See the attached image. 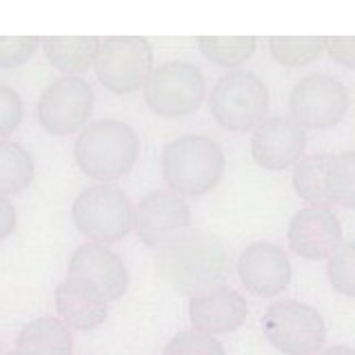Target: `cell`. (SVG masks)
<instances>
[{
	"instance_id": "6da1fadb",
	"label": "cell",
	"mask_w": 355,
	"mask_h": 355,
	"mask_svg": "<svg viewBox=\"0 0 355 355\" xmlns=\"http://www.w3.org/2000/svg\"><path fill=\"white\" fill-rule=\"evenodd\" d=\"M155 266L175 291L193 295L214 284H225L231 258L218 236L189 227L155 247Z\"/></svg>"
},
{
	"instance_id": "7a4b0ae2",
	"label": "cell",
	"mask_w": 355,
	"mask_h": 355,
	"mask_svg": "<svg viewBox=\"0 0 355 355\" xmlns=\"http://www.w3.org/2000/svg\"><path fill=\"white\" fill-rule=\"evenodd\" d=\"M73 155L85 175L98 182H114L127 175L140 155V138L136 129L122 120L103 118L80 131Z\"/></svg>"
},
{
	"instance_id": "3957f363",
	"label": "cell",
	"mask_w": 355,
	"mask_h": 355,
	"mask_svg": "<svg viewBox=\"0 0 355 355\" xmlns=\"http://www.w3.org/2000/svg\"><path fill=\"white\" fill-rule=\"evenodd\" d=\"M225 151L200 133H187L171 140L162 151V173L171 191L180 196H202L225 175Z\"/></svg>"
},
{
	"instance_id": "277c9868",
	"label": "cell",
	"mask_w": 355,
	"mask_h": 355,
	"mask_svg": "<svg viewBox=\"0 0 355 355\" xmlns=\"http://www.w3.org/2000/svg\"><path fill=\"white\" fill-rule=\"evenodd\" d=\"M73 225L83 236L98 244L118 242L133 229V205L129 196L114 184H94L76 198Z\"/></svg>"
},
{
	"instance_id": "5b68a950",
	"label": "cell",
	"mask_w": 355,
	"mask_h": 355,
	"mask_svg": "<svg viewBox=\"0 0 355 355\" xmlns=\"http://www.w3.org/2000/svg\"><path fill=\"white\" fill-rule=\"evenodd\" d=\"M262 331L277 351L286 355H313L327 340V324L315 306L300 300H277L266 306Z\"/></svg>"
},
{
	"instance_id": "8992f818",
	"label": "cell",
	"mask_w": 355,
	"mask_h": 355,
	"mask_svg": "<svg viewBox=\"0 0 355 355\" xmlns=\"http://www.w3.org/2000/svg\"><path fill=\"white\" fill-rule=\"evenodd\" d=\"M207 94L202 71L193 62L169 60L151 69L144 80V100L153 114L166 118L191 116Z\"/></svg>"
},
{
	"instance_id": "52a82bcc",
	"label": "cell",
	"mask_w": 355,
	"mask_h": 355,
	"mask_svg": "<svg viewBox=\"0 0 355 355\" xmlns=\"http://www.w3.org/2000/svg\"><path fill=\"white\" fill-rule=\"evenodd\" d=\"M209 107L218 125L229 131H249L266 116L269 89L251 71H229L216 83Z\"/></svg>"
},
{
	"instance_id": "ba28073f",
	"label": "cell",
	"mask_w": 355,
	"mask_h": 355,
	"mask_svg": "<svg viewBox=\"0 0 355 355\" xmlns=\"http://www.w3.org/2000/svg\"><path fill=\"white\" fill-rule=\"evenodd\" d=\"M94 64L100 85L127 96L140 89L151 73L153 51L144 36H109L98 44Z\"/></svg>"
},
{
	"instance_id": "9c48e42d",
	"label": "cell",
	"mask_w": 355,
	"mask_h": 355,
	"mask_svg": "<svg viewBox=\"0 0 355 355\" xmlns=\"http://www.w3.org/2000/svg\"><path fill=\"white\" fill-rule=\"evenodd\" d=\"M291 116L304 129H331L349 109V92L338 78L309 73L295 83L288 98Z\"/></svg>"
},
{
	"instance_id": "30bf717a",
	"label": "cell",
	"mask_w": 355,
	"mask_h": 355,
	"mask_svg": "<svg viewBox=\"0 0 355 355\" xmlns=\"http://www.w3.org/2000/svg\"><path fill=\"white\" fill-rule=\"evenodd\" d=\"M94 89L80 76H62L42 92L38 120L53 136L80 131L94 114Z\"/></svg>"
},
{
	"instance_id": "8fae6325",
	"label": "cell",
	"mask_w": 355,
	"mask_h": 355,
	"mask_svg": "<svg viewBox=\"0 0 355 355\" xmlns=\"http://www.w3.org/2000/svg\"><path fill=\"white\" fill-rule=\"evenodd\" d=\"M133 227L147 247H160L173 233L191 227V209L180 193L155 189L133 209Z\"/></svg>"
},
{
	"instance_id": "7c38bea8",
	"label": "cell",
	"mask_w": 355,
	"mask_h": 355,
	"mask_svg": "<svg viewBox=\"0 0 355 355\" xmlns=\"http://www.w3.org/2000/svg\"><path fill=\"white\" fill-rule=\"evenodd\" d=\"M306 149V131L288 116H271L253 131L251 153L262 169L284 171L293 166Z\"/></svg>"
},
{
	"instance_id": "4fadbf2b",
	"label": "cell",
	"mask_w": 355,
	"mask_h": 355,
	"mask_svg": "<svg viewBox=\"0 0 355 355\" xmlns=\"http://www.w3.org/2000/svg\"><path fill=\"white\" fill-rule=\"evenodd\" d=\"M291 260L273 242H253L240 253L238 275L244 288L258 297H273L291 282Z\"/></svg>"
},
{
	"instance_id": "5bb4252c",
	"label": "cell",
	"mask_w": 355,
	"mask_h": 355,
	"mask_svg": "<svg viewBox=\"0 0 355 355\" xmlns=\"http://www.w3.org/2000/svg\"><path fill=\"white\" fill-rule=\"evenodd\" d=\"M286 238L300 258L324 260L342 244V225L329 207L311 205L291 218Z\"/></svg>"
},
{
	"instance_id": "9a60e30c",
	"label": "cell",
	"mask_w": 355,
	"mask_h": 355,
	"mask_svg": "<svg viewBox=\"0 0 355 355\" xmlns=\"http://www.w3.org/2000/svg\"><path fill=\"white\" fill-rule=\"evenodd\" d=\"M247 315V300L227 284H214L189 297V320L196 331L207 336L236 331L244 324Z\"/></svg>"
},
{
	"instance_id": "2e32d148",
	"label": "cell",
	"mask_w": 355,
	"mask_h": 355,
	"mask_svg": "<svg viewBox=\"0 0 355 355\" xmlns=\"http://www.w3.org/2000/svg\"><path fill=\"white\" fill-rule=\"evenodd\" d=\"M69 275L92 284L107 302L122 297L129 286V273L120 255L98 242L83 244L71 253Z\"/></svg>"
},
{
	"instance_id": "e0dca14e",
	"label": "cell",
	"mask_w": 355,
	"mask_h": 355,
	"mask_svg": "<svg viewBox=\"0 0 355 355\" xmlns=\"http://www.w3.org/2000/svg\"><path fill=\"white\" fill-rule=\"evenodd\" d=\"M107 300L100 295L92 284H87L78 277L67 275L55 286V309L60 320L67 327L78 331L98 329L107 320Z\"/></svg>"
},
{
	"instance_id": "ac0fdd59",
	"label": "cell",
	"mask_w": 355,
	"mask_h": 355,
	"mask_svg": "<svg viewBox=\"0 0 355 355\" xmlns=\"http://www.w3.org/2000/svg\"><path fill=\"white\" fill-rule=\"evenodd\" d=\"M16 349L27 355H71V329L58 318H38L20 331Z\"/></svg>"
},
{
	"instance_id": "d6986e66",
	"label": "cell",
	"mask_w": 355,
	"mask_h": 355,
	"mask_svg": "<svg viewBox=\"0 0 355 355\" xmlns=\"http://www.w3.org/2000/svg\"><path fill=\"white\" fill-rule=\"evenodd\" d=\"M98 44L96 36H47L42 40L49 62L64 73L87 71L96 60Z\"/></svg>"
},
{
	"instance_id": "ffe728a7",
	"label": "cell",
	"mask_w": 355,
	"mask_h": 355,
	"mask_svg": "<svg viewBox=\"0 0 355 355\" xmlns=\"http://www.w3.org/2000/svg\"><path fill=\"white\" fill-rule=\"evenodd\" d=\"M336 155L331 153H313L300 158L293 169V189L295 193L311 205L329 207V169Z\"/></svg>"
},
{
	"instance_id": "44dd1931",
	"label": "cell",
	"mask_w": 355,
	"mask_h": 355,
	"mask_svg": "<svg viewBox=\"0 0 355 355\" xmlns=\"http://www.w3.org/2000/svg\"><path fill=\"white\" fill-rule=\"evenodd\" d=\"M33 180V158L18 142L0 138V196L25 191Z\"/></svg>"
},
{
	"instance_id": "7402d4cb",
	"label": "cell",
	"mask_w": 355,
	"mask_h": 355,
	"mask_svg": "<svg viewBox=\"0 0 355 355\" xmlns=\"http://www.w3.org/2000/svg\"><path fill=\"white\" fill-rule=\"evenodd\" d=\"M198 47L211 62L222 67H238L247 62L255 47L258 38L255 36H236V38H220V36H200Z\"/></svg>"
},
{
	"instance_id": "603a6c76",
	"label": "cell",
	"mask_w": 355,
	"mask_h": 355,
	"mask_svg": "<svg viewBox=\"0 0 355 355\" xmlns=\"http://www.w3.org/2000/svg\"><path fill=\"white\" fill-rule=\"evenodd\" d=\"M322 47L324 38L320 36H271L269 49L273 58L284 67H302L313 62Z\"/></svg>"
},
{
	"instance_id": "cb8c5ba5",
	"label": "cell",
	"mask_w": 355,
	"mask_h": 355,
	"mask_svg": "<svg viewBox=\"0 0 355 355\" xmlns=\"http://www.w3.org/2000/svg\"><path fill=\"white\" fill-rule=\"evenodd\" d=\"M329 198L347 209H355V151L333 158L329 169Z\"/></svg>"
},
{
	"instance_id": "d4e9b609",
	"label": "cell",
	"mask_w": 355,
	"mask_h": 355,
	"mask_svg": "<svg viewBox=\"0 0 355 355\" xmlns=\"http://www.w3.org/2000/svg\"><path fill=\"white\" fill-rule=\"evenodd\" d=\"M327 273L336 291L355 297V240L344 242L333 251Z\"/></svg>"
},
{
	"instance_id": "484cf974",
	"label": "cell",
	"mask_w": 355,
	"mask_h": 355,
	"mask_svg": "<svg viewBox=\"0 0 355 355\" xmlns=\"http://www.w3.org/2000/svg\"><path fill=\"white\" fill-rule=\"evenodd\" d=\"M164 355H227V351L214 336L187 329L171 338L164 347Z\"/></svg>"
},
{
	"instance_id": "4316f807",
	"label": "cell",
	"mask_w": 355,
	"mask_h": 355,
	"mask_svg": "<svg viewBox=\"0 0 355 355\" xmlns=\"http://www.w3.org/2000/svg\"><path fill=\"white\" fill-rule=\"evenodd\" d=\"M40 44L38 36H0V69L25 64Z\"/></svg>"
},
{
	"instance_id": "83f0119b",
	"label": "cell",
	"mask_w": 355,
	"mask_h": 355,
	"mask_svg": "<svg viewBox=\"0 0 355 355\" xmlns=\"http://www.w3.org/2000/svg\"><path fill=\"white\" fill-rule=\"evenodd\" d=\"M22 120V98L9 85H0V138L14 133Z\"/></svg>"
},
{
	"instance_id": "f1b7e54d",
	"label": "cell",
	"mask_w": 355,
	"mask_h": 355,
	"mask_svg": "<svg viewBox=\"0 0 355 355\" xmlns=\"http://www.w3.org/2000/svg\"><path fill=\"white\" fill-rule=\"evenodd\" d=\"M324 47L336 62L355 69V36H329L324 38Z\"/></svg>"
},
{
	"instance_id": "f546056e",
	"label": "cell",
	"mask_w": 355,
	"mask_h": 355,
	"mask_svg": "<svg viewBox=\"0 0 355 355\" xmlns=\"http://www.w3.org/2000/svg\"><path fill=\"white\" fill-rule=\"evenodd\" d=\"M16 207L11 205V200H7L5 196H0V240L9 238L16 229Z\"/></svg>"
},
{
	"instance_id": "4dcf8cb0",
	"label": "cell",
	"mask_w": 355,
	"mask_h": 355,
	"mask_svg": "<svg viewBox=\"0 0 355 355\" xmlns=\"http://www.w3.org/2000/svg\"><path fill=\"white\" fill-rule=\"evenodd\" d=\"M320 355H355L353 347H331L327 351H322Z\"/></svg>"
},
{
	"instance_id": "1f68e13d",
	"label": "cell",
	"mask_w": 355,
	"mask_h": 355,
	"mask_svg": "<svg viewBox=\"0 0 355 355\" xmlns=\"http://www.w3.org/2000/svg\"><path fill=\"white\" fill-rule=\"evenodd\" d=\"M5 355H27L25 351H20V349H14V351H9V353H5Z\"/></svg>"
}]
</instances>
